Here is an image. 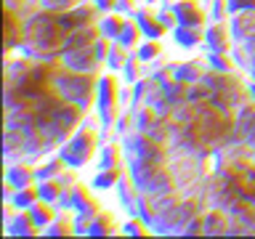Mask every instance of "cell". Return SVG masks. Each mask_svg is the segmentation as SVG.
Wrapping results in <instances>:
<instances>
[{"mask_svg":"<svg viewBox=\"0 0 255 239\" xmlns=\"http://www.w3.org/2000/svg\"><path fill=\"white\" fill-rule=\"evenodd\" d=\"M226 127H229L226 117H223L218 109L207 107L194 117V122H191V127H189V138L194 141V146H207V143L223 138Z\"/></svg>","mask_w":255,"mask_h":239,"instance_id":"6da1fadb","label":"cell"},{"mask_svg":"<svg viewBox=\"0 0 255 239\" xmlns=\"http://www.w3.org/2000/svg\"><path fill=\"white\" fill-rule=\"evenodd\" d=\"M43 83H45V72H43V69H32L29 75L21 80L19 91H21L24 96H37V91L43 88Z\"/></svg>","mask_w":255,"mask_h":239,"instance_id":"7a4b0ae2","label":"cell"},{"mask_svg":"<svg viewBox=\"0 0 255 239\" xmlns=\"http://www.w3.org/2000/svg\"><path fill=\"white\" fill-rule=\"evenodd\" d=\"M51 122L56 125V130H69L75 125V109H56Z\"/></svg>","mask_w":255,"mask_h":239,"instance_id":"3957f363","label":"cell"},{"mask_svg":"<svg viewBox=\"0 0 255 239\" xmlns=\"http://www.w3.org/2000/svg\"><path fill=\"white\" fill-rule=\"evenodd\" d=\"M239 130H242V135L247 141L255 138V109H247L242 117H239Z\"/></svg>","mask_w":255,"mask_h":239,"instance_id":"277c9868","label":"cell"},{"mask_svg":"<svg viewBox=\"0 0 255 239\" xmlns=\"http://www.w3.org/2000/svg\"><path fill=\"white\" fill-rule=\"evenodd\" d=\"M239 191H242L245 197H255V173H245V178L239 181Z\"/></svg>","mask_w":255,"mask_h":239,"instance_id":"5b68a950","label":"cell"},{"mask_svg":"<svg viewBox=\"0 0 255 239\" xmlns=\"http://www.w3.org/2000/svg\"><path fill=\"white\" fill-rule=\"evenodd\" d=\"M13 43H16V21H13V16L8 13L5 16V45L11 48Z\"/></svg>","mask_w":255,"mask_h":239,"instance_id":"8992f818","label":"cell"},{"mask_svg":"<svg viewBox=\"0 0 255 239\" xmlns=\"http://www.w3.org/2000/svg\"><path fill=\"white\" fill-rule=\"evenodd\" d=\"M205 231H207V234H221V231H223V218H221V215L207 218L205 221Z\"/></svg>","mask_w":255,"mask_h":239,"instance_id":"52a82bcc","label":"cell"},{"mask_svg":"<svg viewBox=\"0 0 255 239\" xmlns=\"http://www.w3.org/2000/svg\"><path fill=\"white\" fill-rule=\"evenodd\" d=\"M43 3H45L48 8H61V5H69L72 0H43Z\"/></svg>","mask_w":255,"mask_h":239,"instance_id":"ba28073f","label":"cell"}]
</instances>
